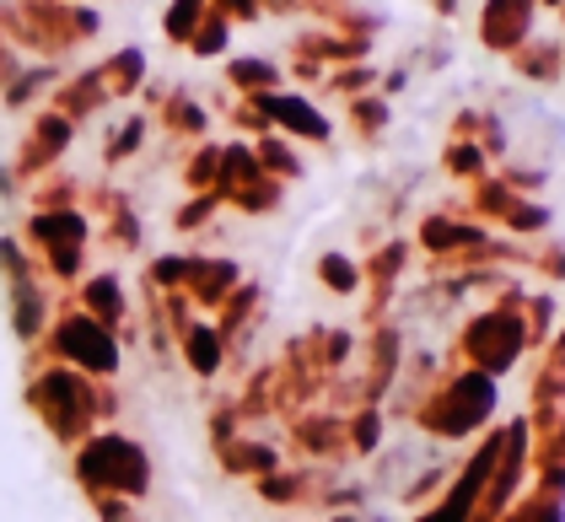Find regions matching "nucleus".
Instances as JSON below:
<instances>
[{
    "instance_id": "1",
    "label": "nucleus",
    "mask_w": 565,
    "mask_h": 522,
    "mask_svg": "<svg viewBox=\"0 0 565 522\" xmlns=\"http://www.w3.org/2000/svg\"><path fill=\"white\" fill-rule=\"evenodd\" d=\"M490 415H495V383L469 372V366L436 372V383L426 388V398L409 409V420L426 436H436V441H463V436L484 432Z\"/></svg>"
},
{
    "instance_id": "18",
    "label": "nucleus",
    "mask_w": 565,
    "mask_h": 522,
    "mask_svg": "<svg viewBox=\"0 0 565 522\" xmlns=\"http://www.w3.org/2000/svg\"><path fill=\"white\" fill-rule=\"evenodd\" d=\"M522 205V194H512L507 183L495 173H484V178H475L469 183V200H463V216L469 221H479V226H501V221L512 216Z\"/></svg>"
},
{
    "instance_id": "35",
    "label": "nucleus",
    "mask_w": 565,
    "mask_h": 522,
    "mask_svg": "<svg viewBox=\"0 0 565 522\" xmlns=\"http://www.w3.org/2000/svg\"><path fill=\"white\" fill-rule=\"evenodd\" d=\"M501 522H565V501L527 490V496H518V501H512V512H507Z\"/></svg>"
},
{
    "instance_id": "30",
    "label": "nucleus",
    "mask_w": 565,
    "mask_h": 522,
    "mask_svg": "<svg viewBox=\"0 0 565 522\" xmlns=\"http://www.w3.org/2000/svg\"><path fill=\"white\" fill-rule=\"evenodd\" d=\"M140 71H146V54L140 49H119L114 60H108V71H97V82L108 92H119V97H130L140 87Z\"/></svg>"
},
{
    "instance_id": "27",
    "label": "nucleus",
    "mask_w": 565,
    "mask_h": 522,
    "mask_svg": "<svg viewBox=\"0 0 565 522\" xmlns=\"http://www.w3.org/2000/svg\"><path fill=\"white\" fill-rule=\"evenodd\" d=\"M87 318L92 323H103V329H114V323L125 318V291H119V280H114V275L87 280Z\"/></svg>"
},
{
    "instance_id": "12",
    "label": "nucleus",
    "mask_w": 565,
    "mask_h": 522,
    "mask_svg": "<svg viewBox=\"0 0 565 522\" xmlns=\"http://www.w3.org/2000/svg\"><path fill=\"white\" fill-rule=\"evenodd\" d=\"M33 237L49 248V264H54V275H76V264H82V243H87V221L76 216V211H44V216L33 221Z\"/></svg>"
},
{
    "instance_id": "6",
    "label": "nucleus",
    "mask_w": 565,
    "mask_h": 522,
    "mask_svg": "<svg viewBox=\"0 0 565 522\" xmlns=\"http://www.w3.org/2000/svg\"><path fill=\"white\" fill-rule=\"evenodd\" d=\"M539 0H484L479 6V44L490 54H518L533 39Z\"/></svg>"
},
{
    "instance_id": "21",
    "label": "nucleus",
    "mask_w": 565,
    "mask_h": 522,
    "mask_svg": "<svg viewBox=\"0 0 565 522\" xmlns=\"http://www.w3.org/2000/svg\"><path fill=\"white\" fill-rule=\"evenodd\" d=\"M178 350H183V361H189V372L194 377H216L221 361H226V345H221V334L211 329V323H189L183 334H178Z\"/></svg>"
},
{
    "instance_id": "10",
    "label": "nucleus",
    "mask_w": 565,
    "mask_h": 522,
    "mask_svg": "<svg viewBox=\"0 0 565 522\" xmlns=\"http://www.w3.org/2000/svg\"><path fill=\"white\" fill-rule=\"evenodd\" d=\"M404 269H409V243L404 237H388V243H377L366 259H361V291H372V329L383 323V312H388L393 291H398V280H404Z\"/></svg>"
},
{
    "instance_id": "2",
    "label": "nucleus",
    "mask_w": 565,
    "mask_h": 522,
    "mask_svg": "<svg viewBox=\"0 0 565 522\" xmlns=\"http://www.w3.org/2000/svg\"><path fill=\"white\" fill-rule=\"evenodd\" d=\"M522 286L512 291H501L490 307H479L475 318L458 329V361L479 372V377H507L512 366H518L522 355H527V334H522Z\"/></svg>"
},
{
    "instance_id": "19",
    "label": "nucleus",
    "mask_w": 565,
    "mask_h": 522,
    "mask_svg": "<svg viewBox=\"0 0 565 522\" xmlns=\"http://www.w3.org/2000/svg\"><path fill=\"white\" fill-rule=\"evenodd\" d=\"M226 82L237 97H264V92H280V65L275 60H264V54H232L226 60Z\"/></svg>"
},
{
    "instance_id": "47",
    "label": "nucleus",
    "mask_w": 565,
    "mask_h": 522,
    "mask_svg": "<svg viewBox=\"0 0 565 522\" xmlns=\"http://www.w3.org/2000/svg\"><path fill=\"white\" fill-rule=\"evenodd\" d=\"M458 6H463V0H431L436 17H458Z\"/></svg>"
},
{
    "instance_id": "38",
    "label": "nucleus",
    "mask_w": 565,
    "mask_h": 522,
    "mask_svg": "<svg viewBox=\"0 0 565 522\" xmlns=\"http://www.w3.org/2000/svg\"><path fill=\"white\" fill-rule=\"evenodd\" d=\"M501 232H512V237H544V232H550V205H533V200H522L518 211L501 221Z\"/></svg>"
},
{
    "instance_id": "41",
    "label": "nucleus",
    "mask_w": 565,
    "mask_h": 522,
    "mask_svg": "<svg viewBox=\"0 0 565 522\" xmlns=\"http://www.w3.org/2000/svg\"><path fill=\"white\" fill-rule=\"evenodd\" d=\"M183 254H162V259L151 264V286H162V291H183Z\"/></svg>"
},
{
    "instance_id": "44",
    "label": "nucleus",
    "mask_w": 565,
    "mask_h": 522,
    "mask_svg": "<svg viewBox=\"0 0 565 522\" xmlns=\"http://www.w3.org/2000/svg\"><path fill=\"white\" fill-rule=\"evenodd\" d=\"M291 76H297L302 87H323V76H329V71H323V65H312V60H291Z\"/></svg>"
},
{
    "instance_id": "45",
    "label": "nucleus",
    "mask_w": 565,
    "mask_h": 522,
    "mask_svg": "<svg viewBox=\"0 0 565 522\" xmlns=\"http://www.w3.org/2000/svg\"><path fill=\"white\" fill-rule=\"evenodd\" d=\"M544 366H561V372H565V312H561V329H555V340L544 345Z\"/></svg>"
},
{
    "instance_id": "24",
    "label": "nucleus",
    "mask_w": 565,
    "mask_h": 522,
    "mask_svg": "<svg viewBox=\"0 0 565 522\" xmlns=\"http://www.w3.org/2000/svg\"><path fill=\"white\" fill-rule=\"evenodd\" d=\"M388 119H393V108H388V97H377V92L350 97L345 103V125H350V135H355L361 146H377L383 130H388Z\"/></svg>"
},
{
    "instance_id": "5",
    "label": "nucleus",
    "mask_w": 565,
    "mask_h": 522,
    "mask_svg": "<svg viewBox=\"0 0 565 522\" xmlns=\"http://www.w3.org/2000/svg\"><path fill=\"white\" fill-rule=\"evenodd\" d=\"M259 103V114H264V125L275 135H286V140H329L334 135V125L323 119V108L307 97V92H264V97H254Z\"/></svg>"
},
{
    "instance_id": "28",
    "label": "nucleus",
    "mask_w": 565,
    "mask_h": 522,
    "mask_svg": "<svg viewBox=\"0 0 565 522\" xmlns=\"http://www.w3.org/2000/svg\"><path fill=\"white\" fill-rule=\"evenodd\" d=\"M345 447L361 452V458L383 447V409H377V404H361V409L345 420Z\"/></svg>"
},
{
    "instance_id": "7",
    "label": "nucleus",
    "mask_w": 565,
    "mask_h": 522,
    "mask_svg": "<svg viewBox=\"0 0 565 522\" xmlns=\"http://www.w3.org/2000/svg\"><path fill=\"white\" fill-rule=\"evenodd\" d=\"M33 398H39V409L49 415V426L60 436H76L92 420V409H97V404H92V388L76 372H49L44 383L33 388Z\"/></svg>"
},
{
    "instance_id": "36",
    "label": "nucleus",
    "mask_w": 565,
    "mask_h": 522,
    "mask_svg": "<svg viewBox=\"0 0 565 522\" xmlns=\"http://www.w3.org/2000/svg\"><path fill=\"white\" fill-rule=\"evenodd\" d=\"M323 87L345 92V103L350 97H366V92H377V65H372V60H361V65H340L334 76H323Z\"/></svg>"
},
{
    "instance_id": "17",
    "label": "nucleus",
    "mask_w": 565,
    "mask_h": 522,
    "mask_svg": "<svg viewBox=\"0 0 565 522\" xmlns=\"http://www.w3.org/2000/svg\"><path fill=\"white\" fill-rule=\"evenodd\" d=\"M259 307H264V286L243 280V286H237V291H232V297H226V302L216 307L221 318L211 323V329L221 334V345H226V350L237 345V340H243V334H248V329L259 323Z\"/></svg>"
},
{
    "instance_id": "42",
    "label": "nucleus",
    "mask_w": 565,
    "mask_h": 522,
    "mask_svg": "<svg viewBox=\"0 0 565 522\" xmlns=\"http://www.w3.org/2000/svg\"><path fill=\"white\" fill-rule=\"evenodd\" d=\"M211 11H216V17H226L232 28H248V22H259V17H264L259 0H211Z\"/></svg>"
},
{
    "instance_id": "15",
    "label": "nucleus",
    "mask_w": 565,
    "mask_h": 522,
    "mask_svg": "<svg viewBox=\"0 0 565 522\" xmlns=\"http://www.w3.org/2000/svg\"><path fill=\"white\" fill-rule=\"evenodd\" d=\"M512 60V71H518L522 82H533V87H555L565 76V44H555V39H527V44L518 49V54H507Z\"/></svg>"
},
{
    "instance_id": "13",
    "label": "nucleus",
    "mask_w": 565,
    "mask_h": 522,
    "mask_svg": "<svg viewBox=\"0 0 565 522\" xmlns=\"http://www.w3.org/2000/svg\"><path fill=\"white\" fill-rule=\"evenodd\" d=\"M291 436H297V447H302L307 458H323V464H340L350 447H345V420L340 415H291Z\"/></svg>"
},
{
    "instance_id": "23",
    "label": "nucleus",
    "mask_w": 565,
    "mask_h": 522,
    "mask_svg": "<svg viewBox=\"0 0 565 522\" xmlns=\"http://www.w3.org/2000/svg\"><path fill=\"white\" fill-rule=\"evenodd\" d=\"M162 130L178 135V140H189V146H200L205 130H211V114H205L189 92H173V97H162Z\"/></svg>"
},
{
    "instance_id": "8",
    "label": "nucleus",
    "mask_w": 565,
    "mask_h": 522,
    "mask_svg": "<svg viewBox=\"0 0 565 522\" xmlns=\"http://www.w3.org/2000/svg\"><path fill=\"white\" fill-rule=\"evenodd\" d=\"M54 345L65 361H76V366H87V372H119V345H114V334L103 329V323H92L87 312L82 318H65L60 329H54Z\"/></svg>"
},
{
    "instance_id": "32",
    "label": "nucleus",
    "mask_w": 565,
    "mask_h": 522,
    "mask_svg": "<svg viewBox=\"0 0 565 522\" xmlns=\"http://www.w3.org/2000/svg\"><path fill=\"white\" fill-rule=\"evenodd\" d=\"M211 11V0H173L168 6V17H162V33H168V44L189 49V39H194V28H200V17Z\"/></svg>"
},
{
    "instance_id": "39",
    "label": "nucleus",
    "mask_w": 565,
    "mask_h": 522,
    "mask_svg": "<svg viewBox=\"0 0 565 522\" xmlns=\"http://www.w3.org/2000/svg\"><path fill=\"white\" fill-rule=\"evenodd\" d=\"M232 125L243 130V140L269 135V125H264V114H259V103H254V97H232Z\"/></svg>"
},
{
    "instance_id": "48",
    "label": "nucleus",
    "mask_w": 565,
    "mask_h": 522,
    "mask_svg": "<svg viewBox=\"0 0 565 522\" xmlns=\"http://www.w3.org/2000/svg\"><path fill=\"white\" fill-rule=\"evenodd\" d=\"M565 0H539V11H561Z\"/></svg>"
},
{
    "instance_id": "34",
    "label": "nucleus",
    "mask_w": 565,
    "mask_h": 522,
    "mask_svg": "<svg viewBox=\"0 0 565 522\" xmlns=\"http://www.w3.org/2000/svg\"><path fill=\"white\" fill-rule=\"evenodd\" d=\"M226 44H232V22L216 17V11H205V17H200V28H194V39H189V54L216 60V54H226Z\"/></svg>"
},
{
    "instance_id": "31",
    "label": "nucleus",
    "mask_w": 565,
    "mask_h": 522,
    "mask_svg": "<svg viewBox=\"0 0 565 522\" xmlns=\"http://www.w3.org/2000/svg\"><path fill=\"white\" fill-rule=\"evenodd\" d=\"M441 168H447V178H463V183H475V178L490 173V157L479 151L475 140H447V151H441Z\"/></svg>"
},
{
    "instance_id": "43",
    "label": "nucleus",
    "mask_w": 565,
    "mask_h": 522,
    "mask_svg": "<svg viewBox=\"0 0 565 522\" xmlns=\"http://www.w3.org/2000/svg\"><path fill=\"white\" fill-rule=\"evenodd\" d=\"M140 135H146V119H130V125L119 130V140L108 146V162H125V157H130L135 146H140Z\"/></svg>"
},
{
    "instance_id": "22",
    "label": "nucleus",
    "mask_w": 565,
    "mask_h": 522,
    "mask_svg": "<svg viewBox=\"0 0 565 522\" xmlns=\"http://www.w3.org/2000/svg\"><path fill=\"white\" fill-rule=\"evenodd\" d=\"M254 146V162H259V173L264 178H275V183H297V178L307 173L302 168V157H297V146L286 140V135H259V140H248Z\"/></svg>"
},
{
    "instance_id": "11",
    "label": "nucleus",
    "mask_w": 565,
    "mask_h": 522,
    "mask_svg": "<svg viewBox=\"0 0 565 522\" xmlns=\"http://www.w3.org/2000/svg\"><path fill=\"white\" fill-rule=\"evenodd\" d=\"M243 286L237 259H211V254H189L183 264V302L194 307H221L232 291Z\"/></svg>"
},
{
    "instance_id": "3",
    "label": "nucleus",
    "mask_w": 565,
    "mask_h": 522,
    "mask_svg": "<svg viewBox=\"0 0 565 522\" xmlns=\"http://www.w3.org/2000/svg\"><path fill=\"white\" fill-rule=\"evenodd\" d=\"M76 469L103 496H140L151 484V458L135 447L130 436H114V432L92 436L87 447H82V464Z\"/></svg>"
},
{
    "instance_id": "33",
    "label": "nucleus",
    "mask_w": 565,
    "mask_h": 522,
    "mask_svg": "<svg viewBox=\"0 0 565 522\" xmlns=\"http://www.w3.org/2000/svg\"><path fill=\"white\" fill-rule=\"evenodd\" d=\"M280 200H286V183L259 178V183H248V189L232 200V211H237V216H269V211H280Z\"/></svg>"
},
{
    "instance_id": "20",
    "label": "nucleus",
    "mask_w": 565,
    "mask_h": 522,
    "mask_svg": "<svg viewBox=\"0 0 565 522\" xmlns=\"http://www.w3.org/2000/svg\"><path fill=\"white\" fill-rule=\"evenodd\" d=\"M254 490H259V501L269 507H307V501H318V479L307 475V469H275V475L254 479Z\"/></svg>"
},
{
    "instance_id": "26",
    "label": "nucleus",
    "mask_w": 565,
    "mask_h": 522,
    "mask_svg": "<svg viewBox=\"0 0 565 522\" xmlns=\"http://www.w3.org/2000/svg\"><path fill=\"white\" fill-rule=\"evenodd\" d=\"M312 269H318V286L334 291V297H355V291H361V264L350 259V254H334V248H329V254H318Z\"/></svg>"
},
{
    "instance_id": "14",
    "label": "nucleus",
    "mask_w": 565,
    "mask_h": 522,
    "mask_svg": "<svg viewBox=\"0 0 565 522\" xmlns=\"http://www.w3.org/2000/svg\"><path fill=\"white\" fill-rule=\"evenodd\" d=\"M216 458L226 475H243V479H264L280 469V452L269 447V441H254V436H226V441H216Z\"/></svg>"
},
{
    "instance_id": "29",
    "label": "nucleus",
    "mask_w": 565,
    "mask_h": 522,
    "mask_svg": "<svg viewBox=\"0 0 565 522\" xmlns=\"http://www.w3.org/2000/svg\"><path fill=\"white\" fill-rule=\"evenodd\" d=\"M216 162H221V146L216 140H200L189 151V162H183V189L189 194H211L216 189Z\"/></svg>"
},
{
    "instance_id": "9",
    "label": "nucleus",
    "mask_w": 565,
    "mask_h": 522,
    "mask_svg": "<svg viewBox=\"0 0 565 522\" xmlns=\"http://www.w3.org/2000/svg\"><path fill=\"white\" fill-rule=\"evenodd\" d=\"M484 237H490V226L469 221L463 211H431V216L420 221V248L431 254L436 269H447L452 259H463V254L479 248Z\"/></svg>"
},
{
    "instance_id": "37",
    "label": "nucleus",
    "mask_w": 565,
    "mask_h": 522,
    "mask_svg": "<svg viewBox=\"0 0 565 522\" xmlns=\"http://www.w3.org/2000/svg\"><path fill=\"white\" fill-rule=\"evenodd\" d=\"M216 216H221V200H216V194H189V200L178 205L173 226H178V232H205V226H211Z\"/></svg>"
},
{
    "instance_id": "40",
    "label": "nucleus",
    "mask_w": 565,
    "mask_h": 522,
    "mask_svg": "<svg viewBox=\"0 0 565 522\" xmlns=\"http://www.w3.org/2000/svg\"><path fill=\"white\" fill-rule=\"evenodd\" d=\"M527 264H533L544 280H565V243H539V248H527Z\"/></svg>"
},
{
    "instance_id": "25",
    "label": "nucleus",
    "mask_w": 565,
    "mask_h": 522,
    "mask_svg": "<svg viewBox=\"0 0 565 522\" xmlns=\"http://www.w3.org/2000/svg\"><path fill=\"white\" fill-rule=\"evenodd\" d=\"M522 334H527V350H544L555 340V329H561V302L550 297V291H539V297H522Z\"/></svg>"
},
{
    "instance_id": "46",
    "label": "nucleus",
    "mask_w": 565,
    "mask_h": 522,
    "mask_svg": "<svg viewBox=\"0 0 565 522\" xmlns=\"http://www.w3.org/2000/svg\"><path fill=\"white\" fill-rule=\"evenodd\" d=\"M264 17H297L302 11V0H259Z\"/></svg>"
},
{
    "instance_id": "16",
    "label": "nucleus",
    "mask_w": 565,
    "mask_h": 522,
    "mask_svg": "<svg viewBox=\"0 0 565 522\" xmlns=\"http://www.w3.org/2000/svg\"><path fill=\"white\" fill-rule=\"evenodd\" d=\"M259 178L264 173H259V162H254V146H248V140H232V146H221L216 189H211V194H216L221 211H226V205H232V200H237L248 183H259Z\"/></svg>"
},
{
    "instance_id": "4",
    "label": "nucleus",
    "mask_w": 565,
    "mask_h": 522,
    "mask_svg": "<svg viewBox=\"0 0 565 522\" xmlns=\"http://www.w3.org/2000/svg\"><path fill=\"white\" fill-rule=\"evenodd\" d=\"M495 458H501V426H495V432H490L475 452H469V464L447 479V490H441V496H436V501L415 522H469V518H475V507H479V490L490 484Z\"/></svg>"
}]
</instances>
